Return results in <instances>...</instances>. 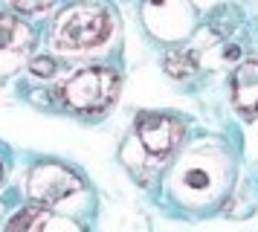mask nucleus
<instances>
[{
    "instance_id": "nucleus-1",
    "label": "nucleus",
    "mask_w": 258,
    "mask_h": 232,
    "mask_svg": "<svg viewBox=\"0 0 258 232\" xmlns=\"http://www.w3.org/2000/svg\"><path fill=\"white\" fill-rule=\"evenodd\" d=\"M119 76L110 67H84L61 87V99L79 113H102L116 99Z\"/></svg>"
},
{
    "instance_id": "nucleus-2",
    "label": "nucleus",
    "mask_w": 258,
    "mask_h": 232,
    "mask_svg": "<svg viewBox=\"0 0 258 232\" xmlns=\"http://www.w3.org/2000/svg\"><path fill=\"white\" fill-rule=\"evenodd\" d=\"M110 29V18L102 6L96 3H79L76 9H70L61 18L58 26V41L70 44L76 49H87V46L99 44Z\"/></svg>"
},
{
    "instance_id": "nucleus-3",
    "label": "nucleus",
    "mask_w": 258,
    "mask_h": 232,
    "mask_svg": "<svg viewBox=\"0 0 258 232\" xmlns=\"http://www.w3.org/2000/svg\"><path fill=\"white\" fill-rule=\"evenodd\" d=\"M137 134H140L142 145L148 148V154L165 157L183 137V122L163 113H142L137 119Z\"/></svg>"
},
{
    "instance_id": "nucleus-4",
    "label": "nucleus",
    "mask_w": 258,
    "mask_h": 232,
    "mask_svg": "<svg viewBox=\"0 0 258 232\" xmlns=\"http://www.w3.org/2000/svg\"><path fill=\"white\" fill-rule=\"evenodd\" d=\"M232 102L235 107L252 119L258 113V61H246L232 76Z\"/></svg>"
},
{
    "instance_id": "nucleus-5",
    "label": "nucleus",
    "mask_w": 258,
    "mask_h": 232,
    "mask_svg": "<svg viewBox=\"0 0 258 232\" xmlns=\"http://www.w3.org/2000/svg\"><path fill=\"white\" fill-rule=\"evenodd\" d=\"M168 76L174 79H183V76H191L198 70V61H195V52H186V49H168L163 58Z\"/></svg>"
},
{
    "instance_id": "nucleus-6",
    "label": "nucleus",
    "mask_w": 258,
    "mask_h": 232,
    "mask_svg": "<svg viewBox=\"0 0 258 232\" xmlns=\"http://www.w3.org/2000/svg\"><path fill=\"white\" fill-rule=\"evenodd\" d=\"M44 209L38 206H26L21 209L18 215H15L12 220H9V226H6V232H41V226H44Z\"/></svg>"
},
{
    "instance_id": "nucleus-7",
    "label": "nucleus",
    "mask_w": 258,
    "mask_h": 232,
    "mask_svg": "<svg viewBox=\"0 0 258 232\" xmlns=\"http://www.w3.org/2000/svg\"><path fill=\"white\" fill-rule=\"evenodd\" d=\"M29 70H32L35 76H41V79H47V76H52V73L58 70V64H55L52 58H44V55H41V58H35V61L29 64Z\"/></svg>"
},
{
    "instance_id": "nucleus-8",
    "label": "nucleus",
    "mask_w": 258,
    "mask_h": 232,
    "mask_svg": "<svg viewBox=\"0 0 258 232\" xmlns=\"http://www.w3.org/2000/svg\"><path fill=\"white\" fill-rule=\"evenodd\" d=\"M52 0H15V6L24 12H38V9H47Z\"/></svg>"
},
{
    "instance_id": "nucleus-9",
    "label": "nucleus",
    "mask_w": 258,
    "mask_h": 232,
    "mask_svg": "<svg viewBox=\"0 0 258 232\" xmlns=\"http://www.w3.org/2000/svg\"><path fill=\"white\" fill-rule=\"evenodd\" d=\"M186 183L195 186V189H203V186H206V174H203V171H188L186 174Z\"/></svg>"
},
{
    "instance_id": "nucleus-10",
    "label": "nucleus",
    "mask_w": 258,
    "mask_h": 232,
    "mask_svg": "<svg viewBox=\"0 0 258 232\" xmlns=\"http://www.w3.org/2000/svg\"><path fill=\"white\" fill-rule=\"evenodd\" d=\"M226 58H238V46H226Z\"/></svg>"
}]
</instances>
